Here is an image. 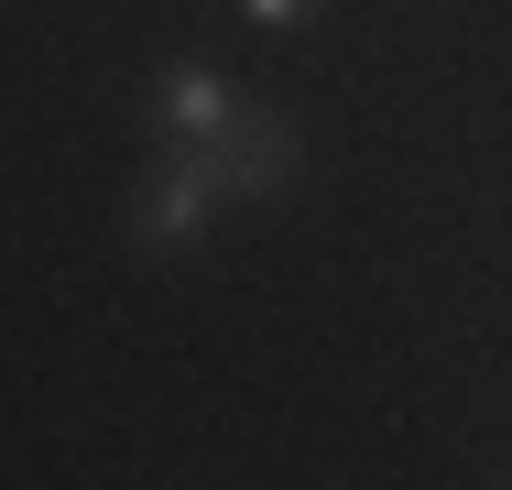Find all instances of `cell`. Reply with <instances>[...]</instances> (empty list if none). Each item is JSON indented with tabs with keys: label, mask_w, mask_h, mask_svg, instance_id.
<instances>
[{
	"label": "cell",
	"mask_w": 512,
	"mask_h": 490,
	"mask_svg": "<svg viewBox=\"0 0 512 490\" xmlns=\"http://www.w3.org/2000/svg\"><path fill=\"white\" fill-rule=\"evenodd\" d=\"M229 196H218V164H207L197 142H164V164L131 186V218H120V240L142 251V262H186L207 240V218H218Z\"/></svg>",
	"instance_id": "obj_1"
},
{
	"label": "cell",
	"mask_w": 512,
	"mask_h": 490,
	"mask_svg": "<svg viewBox=\"0 0 512 490\" xmlns=\"http://www.w3.org/2000/svg\"><path fill=\"white\" fill-rule=\"evenodd\" d=\"M197 153L218 164V196H229V207H273V196L295 186V120H273V109H240Z\"/></svg>",
	"instance_id": "obj_2"
},
{
	"label": "cell",
	"mask_w": 512,
	"mask_h": 490,
	"mask_svg": "<svg viewBox=\"0 0 512 490\" xmlns=\"http://www.w3.org/2000/svg\"><path fill=\"white\" fill-rule=\"evenodd\" d=\"M142 109H153V142H218V131L240 120V88H229L218 66H164Z\"/></svg>",
	"instance_id": "obj_3"
},
{
	"label": "cell",
	"mask_w": 512,
	"mask_h": 490,
	"mask_svg": "<svg viewBox=\"0 0 512 490\" xmlns=\"http://www.w3.org/2000/svg\"><path fill=\"white\" fill-rule=\"evenodd\" d=\"M240 22L251 33H284V22H306V0H240Z\"/></svg>",
	"instance_id": "obj_4"
}]
</instances>
